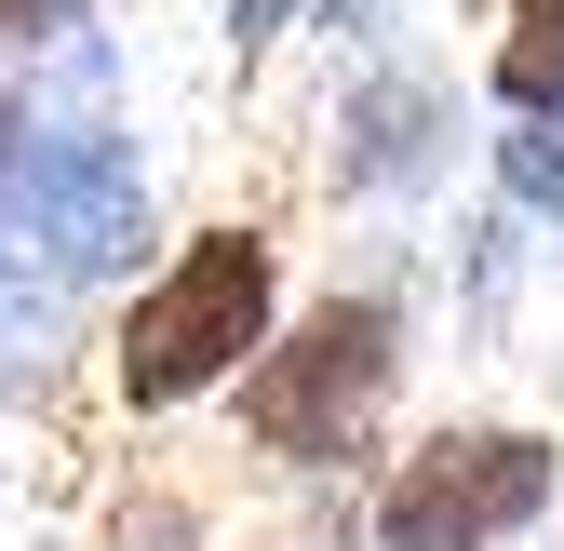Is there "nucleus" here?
Returning <instances> with one entry per match:
<instances>
[{"label": "nucleus", "mask_w": 564, "mask_h": 551, "mask_svg": "<svg viewBox=\"0 0 564 551\" xmlns=\"http://www.w3.org/2000/svg\"><path fill=\"white\" fill-rule=\"evenodd\" d=\"M54 28H82V0H0V54H28V41H54Z\"/></svg>", "instance_id": "0eeeda50"}, {"label": "nucleus", "mask_w": 564, "mask_h": 551, "mask_svg": "<svg viewBox=\"0 0 564 551\" xmlns=\"http://www.w3.org/2000/svg\"><path fill=\"white\" fill-rule=\"evenodd\" d=\"M14 202L41 216L54 269H108V256H134L149 175H134V149H121V134H41V149L14 162Z\"/></svg>", "instance_id": "20e7f679"}, {"label": "nucleus", "mask_w": 564, "mask_h": 551, "mask_svg": "<svg viewBox=\"0 0 564 551\" xmlns=\"http://www.w3.org/2000/svg\"><path fill=\"white\" fill-rule=\"evenodd\" d=\"M269 310H282V242L269 229H202V242H175V269L121 310V350H108L121 403L162 418V403L242 377V350H269Z\"/></svg>", "instance_id": "f257e3e1"}, {"label": "nucleus", "mask_w": 564, "mask_h": 551, "mask_svg": "<svg viewBox=\"0 0 564 551\" xmlns=\"http://www.w3.org/2000/svg\"><path fill=\"white\" fill-rule=\"evenodd\" d=\"M498 175H511V202L564 216V108H551V121H524V134H498Z\"/></svg>", "instance_id": "423d86ee"}, {"label": "nucleus", "mask_w": 564, "mask_h": 551, "mask_svg": "<svg viewBox=\"0 0 564 551\" xmlns=\"http://www.w3.org/2000/svg\"><path fill=\"white\" fill-rule=\"evenodd\" d=\"M282 14H296V0H229V41H242V54H256V41H269V28H282Z\"/></svg>", "instance_id": "6e6552de"}, {"label": "nucleus", "mask_w": 564, "mask_h": 551, "mask_svg": "<svg viewBox=\"0 0 564 551\" xmlns=\"http://www.w3.org/2000/svg\"><path fill=\"white\" fill-rule=\"evenodd\" d=\"M498 95L524 121L564 108V0H511V41H498Z\"/></svg>", "instance_id": "39448f33"}, {"label": "nucleus", "mask_w": 564, "mask_h": 551, "mask_svg": "<svg viewBox=\"0 0 564 551\" xmlns=\"http://www.w3.org/2000/svg\"><path fill=\"white\" fill-rule=\"evenodd\" d=\"M0 188H14V121H0Z\"/></svg>", "instance_id": "1a4fd4ad"}, {"label": "nucleus", "mask_w": 564, "mask_h": 551, "mask_svg": "<svg viewBox=\"0 0 564 551\" xmlns=\"http://www.w3.org/2000/svg\"><path fill=\"white\" fill-rule=\"evenodd\" d=\"M538 511H551V444L538 431H431L377 498V551H498Z\"/></svg>", "instance_id": "7ed1b4c3"}, {"label": "nucleus", "mask_w": 564, "mask_h": 551, "mask_svg": "<svg viewBox=\"0 0 564 551\" xmlns=\"http://www.w3.org/2000/svg\"><path fill=\"white\" fill-rule=\"evenodd\" d=\"M390 310L377 296H336V310H310L296 336H269V350L242 364V431L269 444V457H296V471H323V457H349V431L377 418V390H390Z\"/></svg>", "instance_id": "f03ea898"}]
</instances>
